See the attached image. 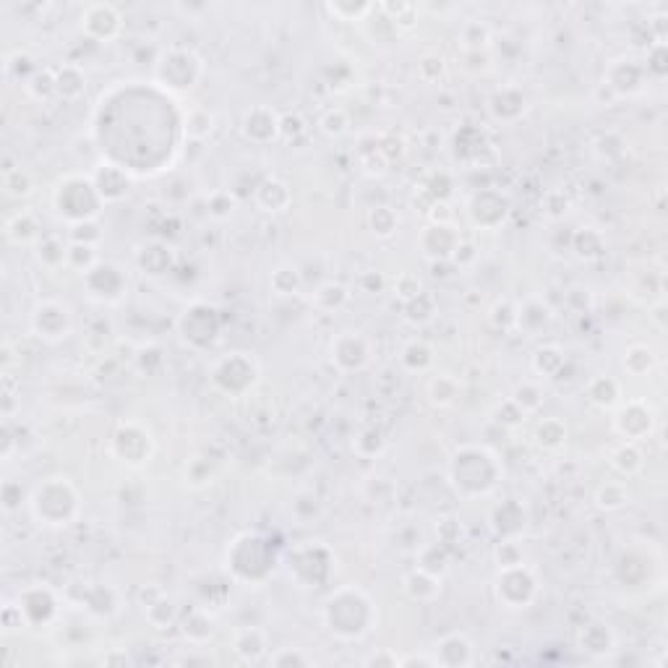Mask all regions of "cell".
Returning a JSON list of instances; mask_svg holds the SVG:
<instances>
[{
    "label": "cell",
    "instance_id": "cell-1",
    "mask_svg": "<svg viewBox=\"0 0 668 668\" xmlns=\"http://www.w3.org/2000/svg\"><path fill=\"white\" fill-rule=\"evenodd\" d=\"M81 29L91 40H115L123 29V16L112 3H89L81 13Z\"/></svg>",
    "mask_w": 668,
    "mask_h": 668
},
{
    "label": "cell",
    "instance_id": "cell-2",
    "mask_svg": "<svg viewBox=\"0 0 668 668\" xmlns=\"http://www.w3.org/2000/svg\"><path fill=\"white\" fill-rule=\"evenodd\" d=\"M160 70H165L162 73V81L165 84H172L175 81V73H183V79H186V84L188 87H193L191 81L196 79L199 76V70H201V60L193 55L191 50H170L165 58H162V63H160Z\"/></svg>",
    "mask_w": 668,
    "mask_h": 668
},
{
    "label": "cell",
    "instance_id": "cell-3",
    "mask_svg": "<svg viewBox=\"0 0 668 668\" xmlns=\"http://www.w3.org/2000/svg\"><path fill=\"white\" fill-rule=\"evenodd\" d=\"M70 327L68 309H63L58 303H45L34 311V329L40 332V337H66V332Z\"/></svg>",
    "mask_w": 668,
    "mask_h": 668
},
{
    "label": "cell",
    "instance_id": "cell-4",
    "mask_svg": "<svg viewBox=\"0 0 668 668\" xmlns=\"http://www.w3.org/2000/svg\"><path fill=\"white\" fill-rule=\"evenodd\" d=\"M243 131H246V136L253 141H269L277 136L279 118L274 115V112L264 110V107H256V110L246 112V118H243Z\"/></svg>",
    "mask_w": 668,
    "mask_h": 668
},
{
    "label": "cell",
    "instance_id": "cell-5",
    "mask_svg": "<svg viewBox=\"0 0 668 668\" xmlns=\"http://www.w3.org/2000/svg\"><path fill=\"white\" fill-rule=\"evenodd\" d=\"M381 13H387V21H392L397 29L408 31L418 24V6L415 3H381Z\"/></svg>",
    "mask_w": 668,
    "mask_h": 668
},
{
    "label": "cell",
    "instance_id": "cell-6",
    "mask_svg": "<svg viewBox=\"0 0 668 668\" xmlns=\"http://www.w3.org/2000/svg\"><path fill=\"white\" fill-rule=\"evenodd\" d=\"M459 42H462V47H465V52H480L489 47L491 42V31L489 27L483 24V21H468L465 27H462V31H459Z\"/></svg>",
    "mask_w": 668,
    "mask_h": 668
},
{
    "label": "cell",
    "instance_id": "cell-7",
    "mask_svg": "<svg viewBox=\"0 0 668 668\" xmlns=\"http://www.w3.org/2000/svg\"><path fill=\"white\" fill-rule=\"evenodd\" d=\"M288 201H290V193H288V186H285V183H279V180H267V183H261L259 204L267 211H282L285 207H288Z\"/></svg>",
    "mask_w": 668,
    "mask_h": 668
},
{
    "label": "cell",
    "instance_id": "cell-8",
    "mask_svg": "<svg viewBox=\"0 0 668 668\" xmlns=\"http://www.w3.org/2000/svg\"><path fill=\"white\" fill-rule=\"evenodd\" d=\"M55 91H58L60 97H66V100L79 97L81 91H84V76H81V70L73 68V66H63V68L55 70Z\"/></svg>",
    "mask_w": 668,
    "mask_h": 668
},
{
    "label": "cell",
    "instance_id": "cell-9",
    "mask_svg": "<svg viewBox=\"0 0 668 668\" xmlns=\"http://www.w3.org/2000/svg\"><path fill=\"white\" fill-rule=\"evenodd\" d=\"M327 10L339 21H363L369 13L379 10L376 3H327Z\"/></svg>",
    "mask_w": 668,
    "mask_h": 668
},
{
    "label": "cell",
    "instance_id": "cell-10",
    "mask_svg": "<svg viewBox=\"0 0 668 668\" xmlns=\"http://www.w3.org/2000/svg\"><path fill=\"white\" fill-rule=\"evenodd\" d=\"M629 499V493L624 486H618V483H606V486H600L598 493H595V501H598L600 509H618L624 507Z\"/></svg>",
    "mask_w": 668,
    "mask_h": 668
},
{
    "label": "cell",
    "instance_id": "cell-11",
    "mask_svg": "<svg viewBox=\"0 0 668 668\" xmlns=\"http://www.w3.org/2000/svg\"><path fill=\"white\" fill-rule=\"evenodd\" d=\"M590 399L595 402V405H600V408H611L614 402H616V394H618V387L616 381L611 379H595L593 384H590Z\"/></svg>",
    "mask_w": 668,
    "mask_h": 668
},
{
    "label": "cell",
    "instance_id": "cell-12",
    "mask_svg": "<svg viewBox=\"0 0 668 668\" xmlns=\"http://www.w3.org/2000/svg\"><path fill=\"white\" fill-rule=\"evenodd\" d=\"M614 465H616V470H621L624 475H634V473L642 468V454L637 452V447L627 444V447H621L616 454H614Z\"/></svg>",
    "mask_w": 668,
    "mask_h": 668
},
{
    "label": "cell",
    "instance_id": "cell-13",
    "mask_svg": "<svg viewBox=\"0 0 668 668\" xmlns=\"http://www.w3.org/2000/svg\"><path fill=\"white\" fill-rule=\"evenodd\" d=\"M454 394H457V384L452 379H447V376H436V379L431 381V399H433L436 405H449V402L454 399Z\"/></svg>",
    "mask_w": 668,
    "mask_h": 668
},
{
    "label": "cell",
    "instance_id": "cell-14",
    "mask_svg": "<svg viewBox=\"0 0 668 668\" xmlns=\"http://www.w3.org/2000/svg\"><path fill=\"white\" fill-rule=\"evenodd\" d=\"M564 436H567V429H564L558 420H546V423H540L538 441L543 444V447H558V444L564 441Z\"/></svg>",
    "mask_w": 668,
    "mask_h": 668
},
{
    "label": "cell",
    "instance_id": "cell-15",
    "mask_svg": "<svg viewBox=\"0 0 668 668\" xmlns=\"http://www.w3.org/2000/svg\"><path fill=\"white\" fill-rule=\"evenodd\" d=\"M272 285H274V290H277V292H282V295H290V292H295V290L300 288L298 272L290 269V267H282V269L274 272Z\"/></svg>",
    "mask_w": 668,
    "mask_h": 668
},
{
    "label": "cell",
    "instance_id": "cell-16",
    "mask_svg": "<svg viewBox=\"0 0 668 668\" xmlns=\"http://www.w3.org/2000/svg\"><path fill=\"white\" fill-rule=\"evenodd\" d=\"M627 369L632 371V373H645V371L653 369V352H650L648 348H632L627 352Z\"/></svg>",
    "mask_w": 668,
    "mask_h": 668
},
{
    "label": "cell",
    "instance_id": "cell-17",
    "mask_svg": "<svg viewBox=\"0 0 668 668\" xmlns=\"http://www.w3.org/2000/svg\"><path fill=\"white\" fill-rule=\"evenodd\" d=\"M321 131L327 136H342L348 131V115L342 110H329L321 118Z\"/></svg>",
    "mask_w": 668,
    "mask_h": 668
},
{
    "label": "cell",
    "instance_id": "cell-18",
    "mask_svg": "<svg viewBox=\"0 0 668 668\" xmlns=\"http://www.w3.org/2000/svg\"><path fill=\"white\" fill-rule=\"evenodd\" d=\"M418 73L423 81H436L444 73V58H439V55H423L418 63Z\"/></svg>",
    "mask_w": 668,
    "mask_h": 668
},
{
    "label": "cell",
    "instance_id": "cell-19",
    "mask_svg": "<svg viewBox=\"0 0 668 668\" xmlns=\"http://www.w3.org/2000/svg\"><path fill=\"white\" fill-rule=\"evenodd\" d=\"M371 225L376 228L379 235H389L392 230H394V225H397V220H394V214L389 211V207H379V209L371 211Z\"/></svg>",
    "mask_w": 668,
    "mask_h": 668
},
{
    "label": "cell",
    "instance_id": "cell-20",
    "mask_svg": "<svg viewBox=\"0 0 668 668\" xmlns=\"http://www.w3.org/2000/svg\"><path fill=\"white\" fill-rule=\"evenodd\" d=\"M6 188H8L10 196H27L31 183L21 170H8V172H6Z\"/></svg>",
    "mask_w": 668,
    "mask_h": 668
},
{
    "label": "cell",
    "instance_id": "cell-21",
    "mask_svg": "<svg viewBox=\"0 0 668 668\" xmlns=\"http://www.w3.org/2000/svg\"><path fill=\"white\" fill-rule=\"evenodd\" d=\"M558 363H561V355H558L556 348L538 350V355H535V369L543 371V373H554L558 369Z\"/></svg>",
    "mask_w": 668,
    "mask_h": 668
},
{
    "label": "cell",
    "instance_id": "cell-22",
    "mask_svg": "<svg viewBox=\"0 0 668 668\" xmlns=\"http://www.w3.org/2000/svg\"><path fill=\"white\" fill-rule=\"evenodd\" d=\"M394 290H397V295L402 300H415L420 295V282L415 277H410V274H402L399 282L394 285Z\"/></svg>",
    "mask_w": 668,
    "mask_h": 668
},
{
    "label": "cell",
    "instance_id": "cell-23",
    "mask_svg": "<svg viewBox=\"0 0 668 668\" xmlns=\"http://www.w3.org/2000/svg\"><path fill=\"white\" fill-rule=\"evenodd\" d=\"M188 123H191V126H186V128H188V133H191V136H196V139L207 136V133H209V128H211V118L207 115V112H201V110L193 112Z\"/></svg>",
    "mask_w": 668,
    "mask_h": 668
},
{
    "label": "cell",
    "instance_id": "cell-24",
    "mask_svg": "<svg viewBox=\"0 0 668 668\" xmlns=\"http://www.w3.org/2000/svg\"><path fill=\"white\" fill-rule=\"evenodd\" d=\"M279 131L285 133V136H298V133H303V118H300L298 112H288V115H282L279 118Z\"/></svg>",
    "mask_w": 668,
    "mask_h": 668
},
{
    "label": "cell",
    "instance_id": "cell-25",
    "mask_svg": "<svg viewBox=\"0 0 668 668\" xmlns=\"http://www.w3.org/2000/svg\"><path fill=\"white\" fill-rule=\"evenodd\" d=\"M650 55H655V60L653 63H648V68L653 70V73H658V76H663L666 73V42L658 40L653 47H650Z\"/></svg>",
    "mask_w": 668,
    "mask_h": 668
}]
</instances>
